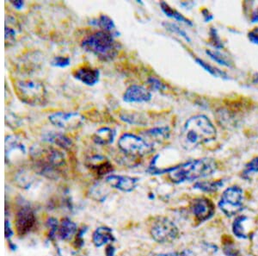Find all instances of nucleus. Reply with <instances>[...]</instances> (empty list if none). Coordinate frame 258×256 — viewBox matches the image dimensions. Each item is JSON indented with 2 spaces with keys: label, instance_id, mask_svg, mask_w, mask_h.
I'll use <instances>...</instances> for the list:
<instances>
[{
  "label": "nucleus",
  "instance_id": "f257e3e1",
  "mask_svg": "<svg viewBox=\"0 0 258 256\" xmlns=\"http://www.w3.org/2000/svg\"><path fill=\"white\" fill-rule=\"evenodd\" d=\"M216 170L217 165L214 160L203 158L188 161L172 168H164L162 170V174H169L172 182L182 184L211 176Z\"/></svg>",
  "mask_w": 258,
  "mask_h": 256
},
{
  "label": "nucleus",
  "instance_id": "f03ea898",
  "mask_svg": "<svg viewBox=\"0 0 258 256\" xmlns=\"http://www.w3.org/2000/svg\"><path fill=\"white\" fill-rule=\"evenodd\" d=\"M217 137V130L205 115L194 116L185 123L181 141L185 147H197L213 141Z\"/></svg>",
  "mask_w": 258,
  "mask_h": 256
},
{
  "label": "nucleus",
  "instance_id": "7ed1b4c3",
  "mask_svg": "<svg viewBox=\"0 0 258 256\" xmlns=\"http://www.w3.org/2000/svg\"><path fill=\"white\" fill-rule=\"evenodd\" d=\"M83 48L93 54L104 62H109L115 58L118 54V44L114 35L103 30L96 31L83 40Z\"/></svg>",
  "mask_w": 258,
  "mask_h": 256
},
{
  "label": "nucleus",
  "instance_id": "20e7f679",
  "mask_svg": "<svg viewBox=\"0 0 258 256\" xmlns=\"http://www.w3.org/2000/svg\"><path fill=\"white\" fill-rule=\"evenodd\" d=\"M31 156L35 167L41 174H47L49 177L55 174L57 169L64 165V155L53 147L32 148Z\"/></svg>",
  "mask_w": 258,
  "mask_h": 256
},
{
  "label": "nucleus",
  "instance_id": "39448f33",
  "mask_svg": "<svg viewBox=\"0 0 258 256\" xmlns=\"http://www.w3.org/2000/svg\"><path fill=\"white\" fill-rule=\"evenodd\" d=\"M18 96L22 102L31 106H45L47 100V89L38 80H19L15 84Z\"/></svg>",
  "mask_w": 258,
  "mask_h": 256
},
{
  "label": "nucleus",
  "instance_id": "423d86ee",
  "mask_svg": "<svg viewBox=\"0 0 258 256\" xmlns=\"http://www.w3.org/2000/svg\"><path fill=\"white\" fill-rule=\"evenodd\" d=\"M150 235L156 242L160 244L172 243L179 237V229L169 218L159 217L152 224Z\"/></svg>",
  "mask_w": 258,
  "mask_h": 256
},
{
  "label": "nucleus",
  "instance_id": "0eeeda50",
  "mask_svg": "<svg viewBox=\"0 0 258 256\" xmlns=\"http://www.w3.org/2000/svg\"><path fill=\"white\" fill-rule=\"evenodd\" d=\"M219 208L228 218L238 215L243 209V191L238 186H230L223 191Z\"/></svg>",
  "mask_w": 258,
  "mask_h": 256
},
{
  "label": "nucleus",
  "instance_id": "6e6552de",
  "mask_svg": "<svg viewBox=\"0 0 258 256\" xmlns=\"http://www.w3.org/2000/svg\"><path fill=\"white\" fill-rule=\"evenodd\" d=\"M118 146L120 150L133 157H143L153 151V145L145 139L130 133H126L120 136Z\"/></svg>",
  "mask_w": 258,
  "mask_h": 256
},
{
  "label": "nucleus",
  "instance_id": "1a4fd4ad",
  "mask_svg": "<svg viewBox=\"0 0 258 256\" xmlns=\"http://www.w3.org/2000/svg\"><path fill=\"white\" fill-rule=\"evenodd\" d=\"M50 123L66 130H77L82 126L85 118L79 112H57L48 117Z\"/></svg>",
  "mask_w": 258,
  "mask_h": 256
},
{
  "label": "nucleus",
  "instance_id": "9d476101",
  "mask_svg": "<svg viewBox=\"0 0 258 256\" xmlns=\"http://www.w3.org/2000/svg\"><path fill=\"white\" fill-rule=\"evenodd\" d=\"M36 224L35 212L29 206L18 210L15 217V227L18 236H26Z\"/></svg>",
  "mask_w": 258,
  "mask_h": 256
},
{
  "label": "nucleus",
  "instance_id": "9b49d317",
  "mask_svg": "<svg viewBox=\"0 0 258 256\" xmlns=\"http://www.w3.org/2000/svg\"><path fill=\"white\" fill-rule=\"evenodd\" d=\"M191 212L197 221L203 223L213 218L215 213V207L210 199L206 197H198L192 201Z\"/></svg>",
  "mask_w": 258,
  "mask_h": 256
},
{
  "label": "nucleus",
  "instance_id": "f8f14e48",
  "mask_svg": "<svg viewBox=\"0 0 258 256\" xmlns=\"http://www.w3.org/2000/svg\"><path fill=\"white\" fill-rule=\"evenodd\" d=\"M138 178L126 176V175H116L109 174L106 177V183L114 189L123 192H131L134 191L138 185Z\"/></svg>",
  "mask_w": 258,
  "mask_h": 256
},
{
  "label": "nucleus",
  "instance_id": "ddd939ff",
  "mask_svg": "<svg viewBox=\"0 0 258 256\" xmlns=\"http://www.w3.org/2000/svg\"><path fill=\"white\" fill-rule=\"evenodd\" d=\"M151 99V91L142 85H130L123 94V101L126 103H147Z\"/></svg>",
  "mask_w": 258,
  "mask_h": 256
},
{
  "label": "nucleus",
  "instance_id": "4468645a",
  "mask_svg": "<svg viewBox=\"0 0 258 256\" xmlns=\"http://www.w3.org/2000/svg\"><path fill=\"white\" fill-rule=\"evenodd\" d=\"M26 147L18 136H9L6 137V162H11L14 157L25 156Z\"/></svg>",
  "mask_w": 258,
  "mask_h": 256
},
{
  "label": "nucleus",
  "instance_id": "2eb2a0df",
  "mask_svg": "<svg viewBox=\"0 0 258 256\" xmlns=\"http://www.w3.org/2000/svg\"><path fill=\"white\" fill-rule=\"evenodd\" d=\"M74 76L76 80H80L85 85L93 86L100 79V71L97 68H91L89 66H83L75 70Z\"/></svg>",
  "mask_w": 258,
  "mask_h": 256
},
{
  "label": "nucleus",
  "instance_id": "dca6fc26",
  "mask_svg": "<svg viewBox=\"0 0 258 256\" xmlns=\"http://www.w3.org/2000/svg\"><path fill=\"white\" fill-rule=\"evenodd\" d=\"M114 241L115 237L113 234V230L109 227H98L92 234V242L96 247H103Z\"/></svg>",
  "mask_w": 258,
  "mask_h": 256
},
{
  "label": "nucleus",
  "instance_id": "f3484780",
  "mask_svg": "<svg viewBox=\"0 0 258 256\" xmlns=\"http://www.w3.org/2000/svg\"><path fill=\"white\" fill-rule=\"evenodd\" d=\"M89 167L91 170L99 176H103L110 174L114 170L113 166L108 160L101 156H95L90 160Z\"/></svg>",
  "mask_w": 258,
  "mask_h": 256
},
{
  "label": "nucleus",
  "instance_id": "a211bd4d",
  "mask_svg": "<svg viewBox=\"0 0 258 256\" xmlns=\"http://www.w3.org/2000/svg\"><path fill=\"white\" fill-rule=\"evenodd\" d=\"M78 233V226L70 218H64L59 224L58 236L62 241H70L76 236Z\"/></svg>",
  "mask_w": 258,
  "mask_h": 256
},
{
  "label": "nucleus",
  "instance_id": "6ab92c4d",
  "mask_svg": "<svg viewBox=\"0 0 258 256\" xmlns=\"http://www.w3.org/2000/svg\"><path fill=\"white\" fill-rule=\"evenodd\" d=\"M43 141L61 147L63 149H69L73 146V141L63 133H47L43 136Z\"/></svg>",
  "mask_w": 258,
  "mask_h": 256
},
{
  "label": "nucleus",
  "instance_id": "aec40b11",
  "mask_svg": "<svg viewBox=\"0 0 258 256\" xmlns=\"http://www.w3.org/2000/svg\"><path fill=\"white\" fill-rule=\"evenodd\" d=\"M116 133L114 130H112L108 127H103L97 130L92 136V141L95 143L101 146L111 144L115 138Z\"/></svg>",
  "mask_w": 258,
  "mask_h": 256
},
{
  "label": "nucleus",
  "instance_id": "412c9836",
  "mask_svg": "<svg viewBox=\"0 0 258 256\" xmlns=\"http://www.w3.org/2000/svg\"><path fill=\"white\" fill-rule=\"evenodd\" d=\"M170 130L169 127H155L143 133L146 137L151 139L154 142H162L170 137Z\"/></svg>",
  "mask_w": 258,
  "mask_h": 256
},
{
  "label": "nucleus",
  "instance_id": "4be33fe9",
  "mask_svg": "<svg viewBox=\"0 0 258 256\" xmlns=\"http://www.w3.org/2000/svg\"><path fill=\"white\" fill-rule=\"evenodd\" d=\"M225 181L224 180H204V181H197L194 184V189H197L203 192L207 193H214L221 187H223Z\"/></svg>",
  "mask_w": 258,
  "mask_h": 256
},
{
  "label": "nucleus",
  "instance_id": "5701e85b",
  "mask_svg": "<svg viewBox=\"0 0 258 256\" xmlns=\"http://www.w3.org/2000/svg\"><path fill=\"white\" fill-rule=\"evenodd\" d=\"M92 24L99 27L101 30L105 32L109 33L114 36H118L120 33L116 30V26L114 24V21L108 15H101L97 18L96 22H92Z\"/></svg>",
  "mask_w": 258,
  "mask_h": 256
},
{
  "label": "nucleus",
  "instance_id": "b1692460",
  "mask_svg": "<svg viewBox=\"0 0 258 256\" xmlns=\"http://www.w3.org/2000/svg\"><path fill=\"white\" fill-rule=\"evenodd\" d=\"M249 218L245 215H239L235 218L232 223V232L236 237L239 239L249 238V234L245 229V224Z\"/></svg>",
  "mask_w": 258,
  "mask_h": 256
},
{
  "label": "nucleus",
  "instance_id": "393cba45",
  "mask_svg": "<svg viewBox=\"0 0 258 256\" xmlns=\"http://www.w3.org/2000/svg\"><path fill=\"white\" fill-rule=\"evenodd\" d=\"M160 7H161L162 12H164V14L169 17V18H173L175 20L181 22V23H184V24L190 25V26L193 25V23L189 19L185 18L184 16L181 14L180 12H177L176 10L173 9L172 7H170L167 3L161 2L160 3Z\"/></svg>",
  "mask_w": 258,
  "mask_h": 256
},
{
  "label": "nucleus",
  "instance_id": "a878e982",
  "mask_svg": "<svg viewBox=\"0 0 258 256\" xmlns=\"http://www.w3.org/2000/svg\"><path fill=\"white\" fill-rule=\"evenodd\" d=\"M196 62H197L198 65L201 66L204 70L207 71L208 73L213 75L214 77H217V78H222L224 80H228L229 77L226 73H225L224 71L220 70L217 68H215L214 66L210 65L209 63L204 62L203 60L200 59L198 57L195 58Z\"/></svg>",
  "mask_w": 258,
  "mask_h": 256
},
{
  "label": "nucleus",
  "instance_id": "bb28decb",
  "mask_svg": "<svg viewBox=\"0 0 258 256\" xmlns=\"http://www.w3.org/2000/svg\"><path fill=\"white\" fill-rule=\"evenodd\" d=\"M258 173V156L253 158L251 161H249L247 163L243 173H242V178L245 180H249L254 174Z\"/></svg>",
  "mask_w": 258,
  "mask_h": 256
},
{
  "label": "nucleus",
  "instance_id": "cd10ccee",
  "mask_svg": "<svg viewBox=\"0 0 258 256\" xmlns=\"http://www.w3.org/2000/svg\"><path fill=\"white\" fill-rule=\"evenodd\" d=\"M206 54L211 58L214 62H217L218 64L227 67V68H232V63L229 61L226 56L217 50H206Z\"/></svg>",
  "mask_w": 258,
  "mask_h": 256
},
{
  "label": "nucleus",
  "instance_id": "c85d7f7f",
  "mask_svg": "<svg viewBox=\"0 0 258 256\" xmlns=\"http://www.w3.org/2000/svg\"><path fill=\"white\" fill-rule=\"evenodd\" d=\"M163 25L165 27L166 30H170L171 32L178 34L179 35L182 36V38H184L186 41L190 42V38H189V36L187 35V33L185 32L184 30H182V29H180V27L177 26L176 24H171V23H164Z\"/></svg>",
  "mask_w": 258,
  "mask_h": 256
},
{
  "label": "nucleus",
  "instance_id": "c756f323",
  "mask_svg": "<svg viewBox=\"0 0 258 256\" xmlns=\"http://www.w3.org/2000/svg\"><path fill=\"white\" fill-rule=\"evenodd\" d=\"M47 227L49 230V238L53 239L55 237L56 233L58 234L59 224L58 220L54 218H48L47 219Z\"/></svg>",
  "mask_w": 258,
  "mask_h": 256
},
{
  "label": "nucleus",
  "instance_id": "7c9ffc66",
  "mask_svg": "<svg viewBox=\"0 0 258 256\" xmlns=\"http://www.w3.org/2000/svg\"><path fill=\"white\" fill-rule=\"evenodd\" d=\"M71 59L69 57H66V56H55L52 62H51V65L56 68H64L70 65Z\"/></svg>",
  "mask_w": 258,
  "mask_h": 256
},
{
  "label": "nucleus",
  "instance_id": "2f4dec72",
  "mask_svg": "<svg viewBox=\"0 0 258 256\" xmlns=\"http://www.w3.org/2000/svg\"><path fill=\"white\" fill-rule=\"evenodd\" d=\"M147 83H148L150 87L156 91H164L165 87H166L164 83L156 77H149L148 80H147Z\"/></svg>",
  "mask_w": 258,
  "mask_h": 256
},
{
  "label": "nucleus",
  "instance_id": "473e14b6",
  "mask_svg": "<svg viewBox=\"0 0 258 256\" xmlns=\"http://www.w3.org/2000/svg\"><path fill=\"white\" fill-rule=\"evenodd\" d=\"M209 34H210V41L212 42V45L217 49H222L224 45L220 40V35H218L217 30L214 28H211Z\"/></svg>",
  "mask_w": 258,
  "mask_h": 256
},
{
  "label": "nucleus",
  "instance_id": "72a5a7b5",
  "mask_svg": "<svg viewBox=\"0 0 258 256\" xmlns=\"http://www.w3.org/2000/svg\"><path fill=\"white\" fill-rule=\"evenodd\" d=\"M5 38H6V45L7 46L8 43L9 45L13 44L16 41V30L12 29V27L6 25L5 28Z\"/></svg>",
  "mask_w": 258,
  "mask_h": 256
},
{
  "label": "nucleus",
  "instance_id": "f704fd0d",
  "mask_svg": "<svg viewBox=\"0 0 258 256\" xmlns=\"http://www.w3.org/2000/svg\"><path fill=\"white\" fill-rule=\"evenodd\" d=\"M223 252L226 256H240V251L233 243L224 245Z\"/></svg>",
  "mask_w": 258,
  "mask_h": 256
},
{
  "label": "nucleus",
  "instance_id": "c9c22d12",
  "mask_svg": "<svg viewBox=\"0 0 258 256\" xmlns=\"http://www.w3.org/2000/svg\"><path fill=\"white\" fill-rule=\"evenodd\" d=\"M86 231H87V228L86 227H83L82 229L78 230V233H77L76 235V241H75V246H76V247H82L83 245L85 244L83 236L86 233Z\"/></svg>",
  "mask_w": 258,
  "mask_h": 256
},
{
  "label": "nucleus",
  "instance_id": "e433bc0d",
  "mask_svg": "<svg viewBox=\"0 0 258 256\" xmlns=\"http://www.w3.org/2000/svg\"><path fill=\"white\" fill-rule=\"evenodd\" d=\"M13 235H14V232H13L12 227H11L10 221L8 219H6V222H5V236H6V240L10 241Z\"/></svg>",
  "mask_w": 258,
  "mask_h": 256
},
{
  "label": "nucleus",
  "instance_id": "4c0bfd02",
  "mask_svg": "<svg viewBox=\"0 0 258 256\" xmlns=\"http://www.w3.org/2000/svg\"><path fill=\"white\" fill-rule=\"evenodd\" d=\"M248 39L254 44L258 45V28H255L248 33Z\"/></svg>",
  "mask_w": 258,
  "mask_h": 256
},
{
  "label": "nucleus",
  "instance_id": "58836bf2",
  "mask_svg": "<svg viewBox=\"0 0 258 256\" xmlns=\"http://www.w3.org/2000/svg\"><path fill=\"white\" fill-rule=\"evenodd\" d=\"M204 248L209 253H216L218 251V247L216 245L213 244V243H208V242L204 243Z\"/></svg>",
  "mask_w": 258,
  "mask_h": 256
},
{
  "label": "nucleus",
  "instance_id": "ea45409f",
  "mask_svg": "<svg viewBox=\"0 0 258 256\" xmlns=\"http://www.w3.org/2000/svg\"><path fill=\"white\" fill-rule=\"evenodd\" d=\"M115 247L114 245L108 244L105 248V256H114L115 255Z\"/></svg>",
  "mask_w": 258,
  "mask_h": 256
},
{
  "label": "nucleus",
  "instance_id": "a19ab883",
  "mask_svg": "<svg viewBox=\"0 0 258 256\" xmlns=\"http://www.w3.org/2000/svg\"><path fill=\"white\" fill-rule=\"evenodd\" d=\"M11 4L15 7L16 9L18 10L22 9L24 6V1H22V0H16V1L12 0Z\"/></svg>",
  "mask_w": 258,
  "mask_h": 256
},
{
  "label": "nucleus",
  "instance_id": "79ce46f5",
  "mask_svg": "<svg viewBox=\"0 0 258 256\" xmlns=\"http://www.w3.org/2000/svg\"><path fill=\"white\" fill-rule=\"evenodd\" d=\"M203 18H204V20L205 22H209V21H211L214 17L212 15L211 13L208 11V10H203Z\"/></svg>",
  "mask_w": 258,
  "mask_h": 256
},
{
  "label": "nucleus",
  "instance_id": "37998d69",
  "mask_svg": "<svg viewBox=\"0 0 258 256\" xmlns=\"http://www.w3.org/2000/svg\"><path fill=\"white\" fill-rule=\"evenodd\" d=\"M153 256H182L181 252H170V253H155Z\"/></svg>",
  "mask_w": 258,
  "mask_h": 256
},
{
  "label": "nucleus",
  "instance_id": "c03bdc74",
  "mask_svg": "<svg viewBox=\"0 0 258 256\" xmlns=\"http://www.w3.org/2000/svg\"><path fill=\"white\" fill-rule=\"evenodd\" d=\"M251 22L258 23V9L255 10L251 15Z\"/></svg>",
  "mask_w": 258,
  "mask_h": 256
},
{
  "label": "nucleus",
  "instance_id": "a18cd8bd",
  "mask_svg": "<svg viewBox=\"0 0 258 256\" xmlns=\"http://www.w3.org/2000/svg\"><path fill=\"white\" fill-rule=\"evenodd\" d=\"M9 247L12 251L17 250V246L15 244H13L12 241H9Z\"/></svg>",
  "mask_w": 258,
  "mask_h": 256
},
{
  "label": "nucleus",
  "instance_id": "49530a36",
  "mask_svg": "<svg viewBox=\"0 0 258 256\" xmlns=\"http://www.w3.org/2000/svg\"><path fill=\"white\" fill-rule=\"evenodd\" d=\"M56 256H62L61 254H60V253H59V254H57V255Z\"/></svg>",
  "mask_w": 258,
  "mask_h": 256
}]
</instances>
